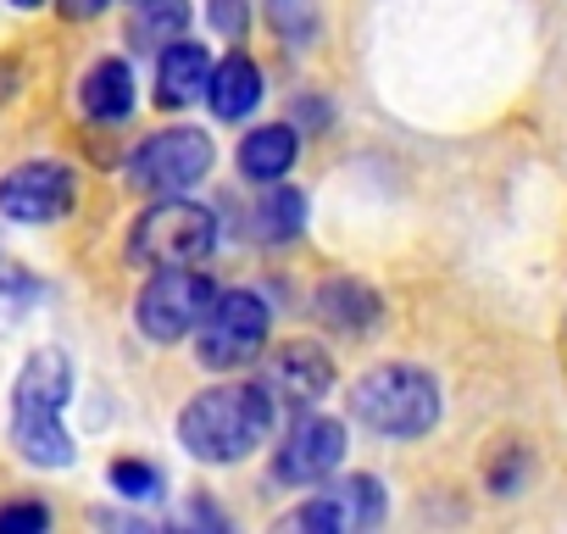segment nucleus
I'll return each mask as SVG.
<instances>
[{
  "mask_svg": "<svg viewBox=\"0 0 567 534\" xmlns=\"http://www.w3.org/2000/svg\"><path fill=\"white\" fill-rule=\"evenodd\" d=\"M73 396V362L62 346H45L23 362L12 384V445L34 468H73V434L62 423V407Z\"/></svg>",
  "mask_w": 567,
  "mask_h": 534,
  "instance_id": "obj_1",
  "label": "nucleus"
},
{
  "mask_svg": "<svg viewBox=\"0 0 567 534\" xmlns=\"http://www.w3.org/2000/svg\"><path fill=\"white\" fill-rule=\"evenodd\" d=\"M272 390L267 384H217L184 401L178 412V445L195 462H245L267 429H272Z\"/></svg>",
  "mask_w": 567,
  "mask_h": 534,
  "instance_id": "obj_2",
  "label": "nucleus"
},
{
  "mask_svg": "<svg viewBox=\"0 0 567 534\" xmlns=\"http://www.w3.org/2000/svg\"><path fill=\"white\" fill-rule=\"evenodd\" d=\"M440 379L412 368V362H390L373 368L351 384V418L368 423L384 440H423L440 423Z\"/></svg>",
  "mask_w": 567,
  "mask_h": 534,
  "instance_id": "obj_3",
  "label": "nucleus"
},
{
  "mask_svg": "<svg viewBox=\"0 0 567 534\" xmlns=\"http://www.w3.org/2000/svg\"><path fill=\"white\" fill-rule=\"evenodd\" d=\"M217 250V223L184 195H156L128 228V261L140 267H195Z\"/></svg>",
  "mask_w": 567,
  "mask_h": 534,
  "instance_id": "obj_4",
  "label": "nucleus"
},
{
  "mask_svg": "<svg viewBox=\"0 0 567 534\" xmlns=\"http://www.w3.org/2000/svg\"><path fill=\"white\" fill-rule=\"evenodd\" d=\"M195 329H200L195 362L212 368V373H228V368H245L250 357H261L272 312L256 290H223V296H212V307Z\"/></svg>",
  "mask_w": 567,
  "mask_h": 534,
  "instance_id": "obj_5",
  "label": "nucleus"
},
{
  "mask_svg": "<svg viewBox=\"0 0 567 534\" xmlns=\"http://www.w3.org/2000/svg\"><path fill=\"white\" fill-rule=\"evenodd\" d=\"M212 162H217V145L200 129L178 123V129L151 134L128 156V184L145 189V195H184V189H195L212 173Z\"/></svg>",
  "mask_w": 567,
  "mask_h": 534,
  "instance_id": "obj_6",
  "label": "nucleus"
},
{
  "mask_svg": "<svg viewBox=\"0 0 567 534\" xmlns=\"http://www.w3.org/2000/svg\"><path fill=\"white\" fill-rule=\"evenodd\" d=\"M212 296H217V285L206 274H195V267H156V279L134 301V324H140L145 340L173 346V340L195 335V324L206 318Z\"/></svg>",
  "mask_w": 567,
  "mask_h": 534,
  "instance_id": "obj_7",
  "label": "nucleus"
},
{
  "mask_svg": "<svg viewBox=\"0 0 567 534\" xmlns=\"http://www.w3.org/2000/svg\"><path fill=\"white\" fill-rule=\"evenodd\" d=\"M373 523H384V484L373 473H351L278 517V528H307V534H351Z\"/></svg>",
  "mask_w": 567,
  "mask_h": 534,
  "instance_id": "obj_8",
  "label": "nucleus"
},
{
  "mask_svg": "<svg viewBox=\"0 0 567 534\" xmlns=\"http://www.w3.org/2000/svg\"><path fill=\"white\" fill-rule=\"evenodd\" d=\"M73 201H79V178L68 162H23L0 178V217L29 223V228L62 223Z\"/></svg>",
  "mask_w": 567,
  "mask_h": 534,
  "instance_id": "obj_9",
  "label": "nucleus"
},
{
  "mask_svg": "<svg viewBox=\"0 0 567 534\" xmlns=\"http://www.w3.org/2000/svg\"><path fill=\"white\" fill-rule=\"evenodd\" d=\"M340 462H346V423L340 418H301L284 434V445L272 451V479L307 490V484H323Z\"/></svg>",
  "mask_w": 567,
  "mask_h": 534,
  "instance_id": "obj_10",
  "label": "nucleus"
},
{
  "mask_svg": "<svg viewBox=\"0 0 567 534\" xmlns=\"http://www.w3.org/2000/svg\"><path fill=\"white\" fill-rule=\"evenodd\" d=\"M267 390L284 396V401H296V407H312L334 390V362L323 346H307V340H290V346H278V357L267 362Z\"/></svg>",
  "mask_w": 567,
  "mask_h": 534,
  "instance_id": "obj_11",
  "label": "nucleus"
},
{
  "mask_svg": "<svg viewBox=\"0 0 567 534\" xmlns=\"http://www.w3.org/2000/svg\"><path fill=\"white\" fill-rule=\"evenodd\" d=\"M312 312H318L323 329H334V335H346V340H362V335H373V329L384 324V301H379V290L362 285V279H329V285L318 290Z\"/></svg>",
  "mask_w": 567,
  "mask_h": 534,
  "instance_id": "obj_12",
  "label": "nucleus"
},
{
  "mask_svg": "<svg viewBox=\"0 0 567 534\" xmlns=\"http://www.w3.org/2000/svg\"><path fill=\"white\" fill-rule=\"evenodd\" d=\"M206 79H212V57L195 45V40H173L156 51V101L173 112V106H189L206 95Z\"/></svg>",
  "mask_w": 567,
  "mask_h": 534,
  "instance_id": "obj_13",
  "label": "nucleus"
},
{
  "mask_svg": "<svg viewBox=\"0 0 567 534\" xmlns=\"http://www.w3.org/2000/svg\"><path fill=\"white\" fill-rule=\"evenodd\" d=\"M256 101H261V68L250 62V57H223L217 68H212V79H206V106L223 117V123H234V117H245V112H256Z\"/></svg>",
  "mask_w": 567,
  "mask_h": 534,
  "instance_id": "obj_14",
  "label": "nucleus"
},
{
  "mask_svg": "<svg viewBox=\"0 0 567 534\" xmlns=\"http://www.w3.org/2000/svg\"><path fill=\"white\" fill-rule=\"evenodd\" d=\"M296 156H301V140H296L290 123H267V129H250L239 140V173L256 178V184L284 178V173L296 167Z\"/></svg>",
  "mask_w": 567,
  "mask_h": 534,
  "instance_id": "obj_15",
  "label": "nucleus"
},
{
  "mask_svg": "<svg viewBox=\"0 0 567 534\" xmlns=\"http://www.w3.org/2000/svg\"><path fill=\"white\" fill-rule=\"evenodd\" d=\"M79 101H84V112H90L95 123H123V117L134 112V68H128L123 57L95 62V68L84 73Z\"/></svg>",
  "mask_w": 567,
  "mask_h": 534,
  "instance_id": "obj_16",
  "label": "nucleus"
},
{
  "mask_svg": "<svg viewBox=\"0 0 567 534\" xmlns=\"http://www.w3.org/2000/svg\"><path fill=\"white\" fill-rule=\"evenodd\" d=\"M307 195L301 189H290V184H267L261 189V201H256V212H250V234L261 239V245H290L296 234H307Z\"/></svg>",
  "mask_w": 567,
  "mask_h": 534,
  "instance_id": "obj_17",
  "label": "nucleus"
},
{
  "mask_svg": "<svg viewBox=\"0 0 567 534\" xmlns=\"http://www.w3.org/2000/svg\"><path fill=\"white\" fill-rule=\"evenodd\" d=\"M189 29V0H134L128 12V45L134 51H162Z\"/></svg>",
  "mask_w": 567,
  "mask_h": 534,
  "instance_id": "obj_18",
  "label": "nucleus"
},
{
  "mask_svg": "<svg viewBox=\"0 0 567 534\" xmlns=\"http://www.w3.org/2000/svg\"><path fill=\"white\" fill-rule=\"evenodd\" d=\"M34 301H40V279L29 274V267L0 256V324H18Z\"/></svg>",
  "mask_w": 567,
  "mask_h": 534,
  "instance_id": "obj_19",
  "label": "nucleus"
},
{
  "mask_svg": "<svg viewBox=\"0 0 567 534\" xmlns=\"http://www.w3.org/2000/svg\"><path fill=\"white\" fill-rule=\"evenodd\" d=\"M267 23L284 34V45H307L318 34V12H312V0H267Z\"/></svg>",
  "mask_w": 567,
  "mask_h": 534,
  "instance_id": "obj_20",
  "label": "nucleus"
},
{
  "mask_svg": "<svg viewBox=\"0 0 567 534\" xmlns=\"http://www.w3.org/2000/svg\"><path fill=\"white\" fill-rule=\"evenodd\" d=\"M106 484H112L123 501H151V495L162 490V473H156L151 462H140V456H117V462L106 468Z\"/></svg>",
  "mask_w": 567,
  "mask_h": 534,
  "instance_id": "obj_21",
  "label": "nucleus"
},
{
  "mask_svg": "<svg viewBox=\"0 0 567 534\" xmlns=\"http://www.w3.org/2000/svg\"><path fill=\"white\" fill-rule=\"evenodd\" d=\"M528 445H506V451H495V462H489V490L495 495H517L523 490V479H528Z\"/></svg>",
  "mask_w": 567,
  "mask_h": 534,
  "instance_id": "obj_22",
  "label": "nucleus"
},
{
  "mask_svg": "<svg viewBox=\"0 0 567 534\" xmlns=\"http://www.w3.org/2000/svg\"><path fill=\"white\" fill-rule=\"evenodd\" d=\"M40 528H51L45 501H7L0 506V534H40Z\"/></svg>",
  "mask_w": 567,
  "mask_h": 534,
  "instance_id": "obj_23",
  "label": "nucleus"
},
{
  "mask_svg": "<svg viewBox=\"0 0 567 534\" xmlns=\"http://www.w3.org/2000/svg\"><path fill=\"white\" fill-rule=\"evenodd\" d=\"M206 18H212V29H217L223 40H245V23H250V0H212V7H206Z\"/></svg>",
  "mask_w": 567,
  "mask_h": 534,
  "instance_id": "obj_24",
  "label": "nucleus"
},
{
  "mask_svg": "<svg viewBox=\"0 0 567 534\" xmlns=\"http://www.w3.org/2000/svg\"><path fill=\"white\" fill-rule=\"evenodd\" d=\"M112 7V0H62V18L68 23H90V18H101Z\"/></svg>",
  "mask_w": 567,
  "mask_h": 534,
  "instance_id": "obj_25",
  "label": "nucleus"
},
{
  "mask_svg": "<svg viewBox=\"0 0 567 534\" xmlns=\"http://www.w3.org/2000/svg\"><path fill=\"white\" fill-rule=\"evenodd\" d=\"M12 7H23V12H34V7H45V0H12Z\"/></svg>",
  "mask_w": 567,
  "mask_h": 534,
  "instance_id": "obj_26",
  "label": "nucleus"
}]
</instances>
